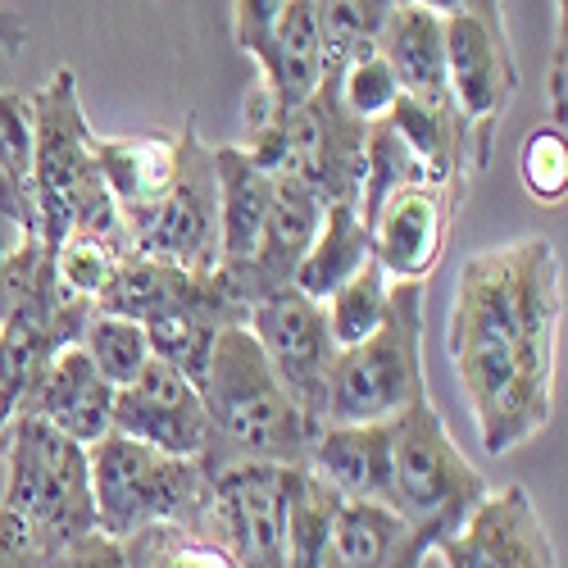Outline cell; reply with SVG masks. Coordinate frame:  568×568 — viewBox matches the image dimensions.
Returning a JSON list of instances; mask_svg holds the SVG:
<instances>
[{"mask_svg":"<svg viewBox=\"0 0 568 568\" xmlns=\"http://www.w3.org/2000/svg\"><path fill=\"white\" fill-rule=\"evenodd\" d=\"M559 323L564 264L550 236H518L459 264L446 355L491 459L550 428Z\"/></svg>","mask_w":568,"mask_h":568,"instance_id":"6da1fadb","label":"cell"},{"mask_svg":"<svg viewBox=\"0 0 568 568\" xmlns=\"http://www.w3.org/2000/svg\"><path fill=\"white\" fill-rule=\"evenodd\" d=\"M196 387L210 423L205 455H201L205 473L227 464L305 468L318 423L282 387V377L264 359L260 342L246 333V323L219 327Z\"/></svg>","mask_w":568,"mask_h":568,"instance_id":"7a4b0ae2","label":"cell"},{"mask_svg":"<svg viewBox=\"0 0 568 568\" xmlns=\"http://www.w3.org/2000/svg\"><path fill=\"white\" fill-rule=\"evenodd\" d=\"M28 123H32V205H37L41 242L60 246L64 236L82 232V236H105V242L128 251L119 210L101 182L97 155H91V136L97 132L87 123L73 69H55L32 91Z\"/></svg>","mask_w":568,"mask_h":568,"instance_id":"3957f363","label":"cell"},{"mask_svg":"<svg viewBox=\"0 0 568 568\" xmlns=\"http://www.w3.org/2000/svg\"><path fill=\"white\" fill-rule=\"evenodd\" d=\"M392 433V473L387 505L418 532V541L437 550L487 496V478L455 446L446 418L433 396H418L409 409L387 418Z\"/></svg>","mask_w":568,"mask_h":568,"instance_id":"277c9868","label":"cell"},{"mask_svg":"<svg viewBox=\"0 0 568 568\" xmlns=\"http://www.w3.org/2000/svg\"><path fill=\"white\" fill-rule=\"evenodd\" d=\"M87 464L101 537L128 541L160 524L201 528L210 505V473L196 459H178L123 433H110L97 446H87Z\"/></svg>","mask_w":568,"mask_h":568,"instance_id":"5b68a950","label":"cell"},{"mask_svg":"<svg viewBox=\"0 0 568 568\" xmlns=\"http://www.w3.org/2000/svg\"><path fill=\"white\" fill-rule=\"evenodd\" d=\"M0 459H6V496H0V509H10L41 541L45 555L97 532L87 446L45 428L32 414H19L10 423L6 455Z\"/></svg>","mask_w":568,"mask_h":568,"instance_id":"8992f818","label":"cell"},{"mask_svg":"<svg viewBox=\"0 0 568 568\" xmlns=\"http://www.w3.org/2000/svg\"><path fill=\"white\" fill-rule=\"evenodd\" d=\"M423 296H428V282H392L387 323L359 346L337 351L323 423H387L418 396H428Z\"/></svg>","mask_w":568,"mask_h":568,"instance_id":"52a82bcc","label":"cell"},{"mask_svg":"<svg viewBox=\"0 0 568 568\" xmlns=\"http://www.w3.org/2000/svg\"><path fill=\"white\" fill-rule=\"evenodd\" d=\"M132 255H146L186 273L219 268V182H214V146H205L196 119L178 132V173L160 205L123 232Z\"/></svg>","mask_w":568,"mask_h":568,"instance_id":"ba28073f","label":"cell"},{"mask_svg":"<svg viewBox=\"0 0 568 568\" xmlns=\"http://www.w3.org/2000/svg\"><path fill=\"white\" fill-rule=\"evenodd\" d=\"M464 201V192H450L433 178L387 186L383 196L359 205L368 227V260L392 282H428L446 255Z\"/></svg>","mask_w":568,"mask_h":568,"instance_id":"9c48e42d","label":"cell"},{"mask_svg":"<svg viewBox=\"0 0 568 568\" xmlns=\"http://www.w3.org/2000/svg\"><path fill=\"white\" fill-rule=\"evenodd\" d=\"M287 473L277 464H227L210 473V505L201 532H210L236 568H287L282 528H287Z\"/></svg>","mask_w":568,"mask_h":568,"instance_id":"30bf717a","label":"cell"},{"mask_svg":"<svg viewBox=\"0 0 568 568\" xmlns=\"http://www.w3.org/2000/svg\"><path fill=\"white\" fill-rule=\"evenodd\" d=\"M246 333L260 342L264 359L282 377V387L296 396V405L323 428L327 377L337 364V342L327 333V314L318 301L301 296L296 287L268 292L246 310Z\"/></svg>","mask_w":568,"mask_h":568,"instance_id":"8fae6325","label":"cell"},{"mask_svg":"<svg viewBox=\"0 0 568 568\" xmlns=\"http://www.w3.org/2000/svg\"><path fill=\"white\" fill-rule=\"evenodd\" d=\"M433 555L446 568H559L537 500L524 483L487 491Z\"/></svg>","mask_w":568,"mask_h":568,"instance_id":"7c38bea8","label":"cell"},{"mask_svg":"<svg viewBox=\"0 0 568 568\" xmlns=\"http://www.w3.org/2000/svg\"><path fill=\"white\" fill-rule=\"evenodd\" d=\"M446 91L464 123L483 132L500 128L518 91V60H514L505 23H491L478 14L446 19Z\"/></svg>","mask_w":568,"mask_h":568,"instance_id":"4fadbf2b","label":"cell"},{"mask_svg":"<svg viewBox=\"0 0 568 568\" xmlns=\"http://www.w3.org/2000/svg\"><path fill=\"white\" fill-rule=\"evenodd\" d=\"M114 433H123L141 446H155L164 455L201 464L205 437H210L201 387L186 373H178L173 364L151 359L136 383L114 392Z\"/></svg>","mask_w":568,"mask_h":568,"instance_id":"5bb4252c","label":"cell"},{"mask_svg":"<svg viewBox=\"0 0 568 568\" xmlns=\"http://www.w3.org/2000/svg\"><path fill=\"white\" fill-rule=\"evenodd\" d=\"M23 414L41 418L45 428L64 433L78 446H97L114 433V387L82 355V346H64L41 368Z\"/></svg>","mask_w":568,"mask_h":568,"instance_id":"9a60e30c","label":"cell"},{"mask_svg":"<svg viewBox=\"0 0 568 568\" xmlns=\"http://www.w3.org/2000/svg\"><path fill=\"white\" fill-rule=\"evenodd\" d=\"M91 155H97L101 182L119 210L123 232L141 223L160 196L169 192V182L178 173V132L173 136H91Z\"/></svg>","mask_w":568,"mask_h":568,"instance_id":"2e32d148","label":"cell"},{"mask_svg":"<svg viewBox=\"0 0 568 568\" xmlns=\"http://www.w3.org/2000/svg\"><path fill=\"white\" fill-rule=\"evenodd\" d=\"M251 60L260 64V91L273 105L292 110V105L310 101L327 78L323 41H318V23H314V0H282L264 45Z\"/></svg>","mask_w":568,"mask_h":568,"instance_id":"e0dca14e","label":"cell"},{"mask_svg":"<svg viewBox=\"0 0 568 568\" xmlns=\"http://www.w3.org/2000/svg\"><path fill=\"white\" fill-rule=\"evenodd\" d=\"M305 468L318 483L333 487L342 500L387 505V473H392L387 423H323L314 433Z\"/></svg>","mask_w":568,"mask_h":568,"instance_id":"ac0fdd59","label":"cell"},{"mask_svg":"<svg viewBox=\"0 0 568 568\" xmlns=\"http://www.w3.org/2000/svg\"><path fill=\"white\" fill-rule=\"evenodd\" d=\"M377 55L387 60L405 101H423V105L450 101V91H446V19L442 14L400 0L383 37H377Z\"/></svg>","mask_w":568,"mask_h":568,"instance_id":"d6986e66","label":"cell"},{"mask_svg":"<svg viewBox=\"0 0 568 568\" xmlns=\"http://www.w3.org/2000/svg\"><path fill=\"white\" fill-rule=\"evenodd\" d=\"M219 182V264H246L273 201V173L251 160L246 146H214Z\"/></svg>","mask_w":568,"mask_h":568,"instance_id":"ffe728a7","label":"cell"},{"mask_svg":"<svg viewBox=\"0 0 568 568\" xmlns=\"http://www.w3.org/2000/svg\"><path fill=\"white\" fill-rule=\"evenodd\" d=\"M433 550L392 505L342 500L333 532V568H423Z\"/></svg>","mask_w":568,"mask_h":568,"instance_id":"44dd1931","label":"cell"},{"mask_svg":"<svg viewBox=\"0 0 568 568\" xmlns=\"http://www.w3.org/2000/svg\"><path fill=\"white\" fill-rule=\"evenodd\" d=\"M364 264H368V227L359 219V205L333 201L323 210V223H318L314 242H310V251H305V260L292 277V287L323 305Z\"/></svg>","mask_w":568,"mask_h":568,"instance_id":"7402d4cb","label":"cell"},{"mask_svg":"<svg viewBox=\"0 0 568 568\" xmlns=\"http://www.w3.org/2000/svg\"><path fill=\"white\" fill-rule=\"evenodd\" d=\"M342 496L318 483L310 468L287 473V528H282V559L287 568H333Z\"/></svg>","mask_w":568,"mask_h":568,"instance_id":"603a6c76","label":"cell"},{"mask_svg":"<svg viewBox=\"0 0 568 568\" xmlns=\"http://www.w3.org/2000/svg\"><path fill=\"white\" fill-rule=\"evenodd\" d=\"M78 346H82V355L91 364H97V373L105 377L114 392L128 387V383H136L141 368L155 359L146 327H141L136 318L105 314V310H91V318L82 323V333H78Z\"/></svg>","mask_w":568,"mask_h":568,"instance_id":"cb8c5ba5","label":"cell"},{"mask_svg":"<svg viewBox=\"0 0 568 568\" xmlns=\"http://www.w3.org/2000/svg\"><path fill=\"white\" fill-rule=\"evenodd\" d=\"M387 310H392V277L377 268L373 260L355 277H346L342 287L323 301L327 333H333L337 351H351L364 337H373L377 327L387 323Z\"/></svg>","mask_w":568,"mask_h":568,"instance_id":"d4e9b609","label":"cell"},{"mask_svg":"<svg viewBox=\"0 0 568 568\" xmlns=\"http://www.w3.org/2000/svg\"><path fill=\"white\" fill-rule=\"evenodd\" d=\"M400 0H314V23L323 41L327 73H337L359 51H373Z\"/></svg>","mask_w":568,"mask_h":568,"instance_id":"484cf974","label":"cell"},{"mask_svg":"<svg viewBox=\"0 0 568 568\" xmlns=\"http://www.w3.org/2000/svg\"><path fill=\"white\" fill-rule=\"evenodd\" d=\"M123 546L128 568H236V559L201 528H182V524H160L136 532Z\"/></svg>","mask_w":568,"mask_h":568,"instance_id":"4316f807","label":"cell"},{"mask_svg":"<svg viewBox=\"0 0 568 568\" xmlns=\"http://www.w3.org/2000/svg\"><path fill=\"white\" fill-rule=\"evenodd\" d=\"M327 82H333V91H337V105L364 128L383 123L400 101V87H396L387 60L377 55V45L373 51H359L355 60H346L337 73H327Z\"/></svg>","mask_w":568,"mask_h":568,"instance_id":"83f0119b","label":"cell"},{"mask_svg":"<svg viewBox=\"0 0 568 568\" xmlns=\"http://www.w3.org/2000/svg\"><path fill=\"white\" fill-rule=\"evenodd\" d=\"M123 246L105 242V236H64V242L55 246V277H60V287L78 301H91L97 305V296L110 287V277L119 273L123 264Z\"/></svg>","mask_w":568,"mask_h":568,"instance_id":"f1b7e54d","label":"cell"},{"mask_svg":"<svg viewBox=\"0 0 568 568\" xmlns=\"http://www.w3.org/2000/svg\"><path fill=\"white\" fill-rule=\"evenodd\" d=\"M518 182L537 205H559L568 196V136L541 123L518 151Z\"/></svg>","mask_w":568,"mask_h":568,"instance_id":"f546056e","label":"cell"},{"mask_svg":"<svg viewBox=\"0 0 568 568\" xmlns=\"http://www.w3.org/2000/svg\"><path fill=\"white\" fill-rule=\"evenodd\" d=\"M37 214L14 205L10 196H0V318L10 310V277H14V264L19 255L37 242Z\"/></svg>","mask_w":568,"mask_h":568,"instance_id":"4dcf8cb0","label":"cell"},{"mask_svg":"<svg viewBox=\"0 0 568 568\" xmlns=\"http://www.w3.org/2000/svg\"><path fill=\"white\" fill-rule=\"evenodd\" d=\"M282 10V0H232V41H236V51L242 55H255L273 19Z\"/></svg>","mask_w":568,"mask_h":568,"instance_id":"1f68e13d","label":"cell"},{"mask_svg":"<svg viewBox=\"0 0 568 568\" xmlns=\"http://www.w3.org/2000/svg\"><path fill=\"white\" fill-rule=\"evenodd\" d=\"M45 568H128V559H123L119 541L91 532V537L64 546V550H55L51 559H45Z\"/></svg>","mask_w":568,"mask_h":568,"instance_id":"d6a6232c","label":"cell"},{"mask_svg":"<svg viewBox=\"0 0 568 568\" xmlns=\"http://www.w3.org/2000/svg\"><path fill=\"white\" fill-rule=\"evenodd\" d=\"M45 555L41 541L19 524L10 509H0V568H45Z\"/></svg>","mask_w":568,"mask_h":568,"instance_id":"836d02e7","label":"cell"},{"mask_svg":"<svg viewBox=\"0 0 568 568\" xmlns=\"http://www.w3.org/2000/svg\"><path fill=\"white\" fill-rule=\"evenodd\" d=\"M568 23H564V14H555V51H550V69H546V110H550V128H559L564 132V105H568V97H564V69H568Z\"/></svg>","mask_w":568,"mask_h":568,"instance_id":"e575fe53","label":"cell"},{"mask_svg":"<svg viewBox=\"0 0 568 568\" xmlns=\"http://www.w3.org/2000/svg\"><path fill=\"white\" fill-rule=\"evenodd\" d=\"M409 6H423L442 19L450 14H478V19H491V23H505V0H409Z\"/></svg>","mask_w":568,"mask_h":568,"instance_id":"d590c367","label":"cell"},{"mask_svg":"<svg viewBox=\"0 0 568 568\" xmlns=\"http://www.w3.org/2000/svg\"><path fill=\"white\" fill-rule=\"evenodd\" d=\"M23 45H28V28H23V19L10 14V10H0V51H6V55H19Z\"/></svg>","mask_w":568,"mask_h":568,"instance_id":"8d00e7d4","label":"cell"},{"mask_svg":"<svg viewBox=\"0 0 568 568\" xmlns=\"http://www.w3.org/2000/svg\"><path fill=\"white\" fill-rule=\"evenodd\" d=\"M555 14H564V0H555Z\"/></svg>","mask_w":568,"mask_h":568,"instance_id":"74e56055","label":"cell"}]
</instances>
